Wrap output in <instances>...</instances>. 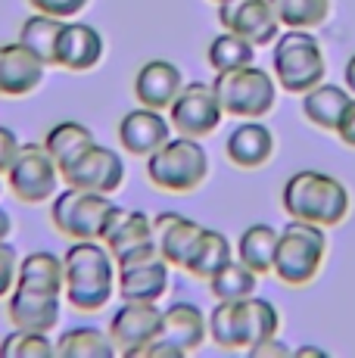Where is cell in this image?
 I'll return each instance as SVG.
<instances>
[{"label":"cell","mask_w":355,"mask_h":358,"mask_svg":"<svg viewBox=\"0 0 355 358\" xmlns=\"http://www.w3.org/2000/svg\"><path fill=\"white\" fill-rule=\"evenodd\" d=\"M66 287L63 299L75 312H100L119 293V265L103 240H72L63 252Z\"/></svg>","instance_id":"cell-1"},{"label":"cell","mask_w":355,"mask_h":358,"mask_svg":"<svg viewBox=\"0 0 355 358\" xmlns=\"http://www.w3.org/2000/svg\"><path fill=\"white\" fill-rule=\"evenodd\" d=\"M281 206L290 218L321 224V228H337L349 215L352 199L340 178L318 169H303L284 181Z\"/></svg>","instance_id":"cell-2"},{"label":"cell","mask_w":355,"mask_h":358,"mask_svg":"<svg viewBox=\"0 0 355 358\" xmlns=\"http://www.w3.org/2000/svg\"><path fill=\"white\" fill-rule=\"evenodd\" d=\"M271 53V75L287 94L312 91L327 78V59L312 29H281Z\"/></svg>","instance_id":"cell-3"},{"label":"cell","mask_w":355,"mask_h":358,"mask_svg":"<svg viewBox=\"0 0 355 358\" xmlns=\"http://www.w3.org/2000/svg\"><path fill=\"white\" fill-rule=\"evenodd\" d=\"M147 178L166 194H194L209 178V153L200 137L172 134L153 156H147Z\"/></svg>","instance_id":"cell-4"},{"label":"cell","mask_w":355,"mask_h":358,"mask_svg":"<svg viewBox=\"0 0 355 358\" xmlns=\"http://www.w3.org/2000/svg\"><path fill=\"white\" fill-rule=\"evenodd\" d=\"M119 209L109 194L66 184L50 203V224L69 240H103Z\"/></svg>","instance_id":"cell-5"},{"label":"cell","mask_w":355,"mask_h":358,"mask_svg":"<svg viewBox=\"0 0 355 358\" xmlns=\"http://www.w3.org/2000/svg\"><path fill=\"white\" fill-rule=\"evenodd\" d=\"M327 228L312 222H299L290 218V224L277 234V250H275V274L287 287H309L318 278L321 265L327 256Z\"/></svg>","instance_id":"cell-6"},{"label":"cell","mask_w":355,"mask_h":358,"mask_svg":"<svg viewBox=\"0 0 355 358\" xmlns=\"http://www.w3.org/2000/svg\"><path fill=\"white\" fill-rule=\"evenodd\" d=\"M212 87L224 115H234V119H262L277 103L275 75L256 63L231 69V72H215Z\"/></svg>","instance_id":"cell-7"},{"label":"cell","mask_w":355,"mask_h":358,"mask_svg":"<svg viewBox=\"0 0 355 358\" xmlns=\"http://www.w3.org/2000/svg\"><path fill=\"white\" fill-rule=\"evenodd\" d=\"M3 178L13 196L29 206H41L53 199L59 194V184H63V171H59L57 159L47 153L44 143H22L16 162L10 165Z\"/></svg>","instance_id":"cell-8"},{"label":"cell","mask_w":355,"mask_h":358,"mask_svg":"<svg viewBox=\"0 0 355 358\" xmlns=\"http://www.w3.org/2000/svg\"><path fill=\"white\" fill-rule=\"evenodd\" d=\"M166 113H168L175 134L200 137V141L215 134L224 119V109L215 97V87L206 85V81H187Z\"/></svg>","instance_id":"cell-9"},{"label":"cell","mask_w":355,"mask_h":358,"mask_svg":"<svg viewBox=\"0 0 355 358\" xmlns=\"http://www.w3.org/2000/svg\"><path fill=\"white\" fill-rule=\"evenodd\" d=\"M103 243L115 256V265L119 268H131V265H140V262L159 259L153 218L140 209H119L115 222L109 224Z\"/></svg>","instance_id":"cell-10"},{"label":"cell","mask_w":355,"mask_h":358,"mask_svg":"<svg viewBox=\"0 0 355 358\" xmlns=\"http://www.w3.org/2000/svg\"><path fill=\"white\" fill-rule=\"evenodd\" d=\"M128 178V165L122 159L119 150L106 147V143H94L75 159L69 169H63V184L85 190H97V194H109L122 190Z\"/></svg>","instance_id":"cell-11"},{"label":"cell","mask_w":355,"mask_h":358,"mask_svg":"<svg viewBox=\"0 0 355 358\" xmlns=\"http://www.w3.org/2000/svg\"><path fill=\"white\" fill-rule=\"evenodd\" d=\"M162 334L159 302H131L122 299V308L109 318V340L122 355H140Z\"/></svg>","instance_id":"cell-12"},{"label":"cell","mask_w":355,"mask_h":358,"mask_svg":"<svg viewBox=\"0 0 355 358\" xmlns=\"http://www.w3.org/2000/svg\"><path fill=\"white\" fill-rule=\"evenodd\" d=\"M218 22H222V29L243 34L256 47H271L284 29L268 0H222Z\"/></svg>","instance_id":"cell-13"},{"label":"cell","mask_w":355,"mask_h":358,"mask_svg":"<svg viewBox=\"0 0 355 358\" xmlns=\"http://www.w3.org/2000/svg\"><path fill=\"white\" fill-rule=\"evenodd\" d=\"M119 143L128 156H138V159H147L153 156L168 137L175 134L172 122H168V113L166 109H150V106H140V109H131L119 119Z\"/></svg>","instance_id":"cell-14"},{"label":"cell","mask_w":355,"mask_h":358,"mask_svg":"<svg viewBox=\"0 0 355 358\" xmlns=\"http://www.w3.org/2000/svg\"><path fill=\"white\" fill-rule=\"evenodd\" d=\"M6 318L13 321V327L53 334L63 318V293L13 287V293L6 296Z\"/></svg>","instance_id":"cell-15"},{"label":"cell","mask_w":355,"mask_h":358,"mask_svg":"<svg viewBox=\"0 0 355 358\" xmlns=\"http://www.w3.org/2000/svg\"><path fill=\"white\" fill-rule=\"evenodd\" d=\"M47 63L22 41L0 44V97H29L44 85Z\"/></svg>","instance_id":"cell-16"},{"label":"cell","mask_w":355,"mask_h":358,"mask_svg":"<svg viewBox=\"0 0 355 358\" xmlns=\"http://www.w3.org/2000/svg\"><path fill=\"white\" fill-rule=\"evenodd\" d=\"M106 41L97 25L78 22V19H66L63 34H59L57 47V66L66 72H91L103 63Z\"/></svg>","instance_id":"cell-17"},{"label":"cell","mask_w":355,"mask_h":358,"mask_svg":"<svg viewBox=\"0 0 355 358\" xmlns=\"http://www.w3.org/2000/svg\"><path fill=\"white\" fill-rule=\"evenodd\" d=\"M184 85L187 81H184L181 69L172 59H147L134 75V97H138L140 106L168 109Z\"/></svg>","instance_id":"cell-18"},{"label":"cell","mask_w":355,"mask_h":358,"mask_svg":"<svg viewBox=\"0 0 355 358\" xmlns=\"http://www.w3.org/2000/svg\"><path fill=\"white\" fill-rule=\"evenodd\" d=\"M224 153L237 169H262L275 156V134L262 119H243L224 141Z\"/></svg>","instance_id":"cell-19"},{"label":"cell","mask_w":355,"mask_h":358,"mask_svg":"<svg viewBox=\"0 0 355 358\" xmlns=\"http://www.w3.org/2000/svg\"><path fill=\"white\" fill-rule=\"evenodd\" d=\"M168 343H175L184 355L196 352L209 340V318L196 302H172L162 308V334Z\"/></svg>","instance_id":"cell-20"},{"label":"cell","mask_w":355,"mask_h":358,"mask_svg":"<svg viewBox=\"0 0 355 358\" xmlns=\"http://www.w3.org/2000/svg\"><path fill=\"white\" fill-rule=\"evenodd\" d=\"M168 280H172V265L166 259H150L131 268H119V290L122 299L131 302H159L168 293Z\"/></svg>","instance_id":"cell-21"},{"label":"cell","mask_w":355,"mask_h":358,"mask_svg":"<svg viewBox=\"0 0 355 358\" xmlns=\"http://www.w3.org/2000/svg\"><path fill=\"white\" fill-rule=\"evenodd\" d=\"M153 231H156L159 256L172 268H184L190 250H194V243L203 234V224H196L194 218L181 215V212H162V215L153 218Z\"/></svg>","instance_id":"cell-22"},{"label":"cell","mask_w":355,"mask_h":358,"mask_svg":"<svg viewBox=\"0 0 355 358\" xmlns=\"http://www.w3.org/2000/svg\"><path fill=\"white\" fill-rule=\"evenodd\" d=\"M349 103H352V94L346 85H327V81H321V85L303 94V106L299 109H303V119L309 125L337 134L340 119L349 109Z\"/></svg>","instance_id":"cell-23"},{"label":"cell","mask_w":355,"mask_h":358,"mask_svg":"<svg viewBox=\"0 0 355 358\" xmlns=\"http://www.w3.org/2000/svg\"><path fill=\"white\" fill-rule=\"evenodd\" d=\"M209 340L218 349H249V327H247V306L243 299L228 302V299H215V308L209 312Z\"/></svg>","instance_id":"cell-24"},{"label":"cell","mask_w":355,"mask_h":358,"mask_svg":"<svg viewBox=\"0 0 355 358\" xmlns=\"http://www.w3.org/2000/svg\"><path fill=\"white\" fill-rule=\"evenodd\" d=\"M16 287L63 293V287H66V262H63V256H57V252H50V250H35V252H29V256H22L19 259Z\"/></svg>","instance_id":"cell-25"},{"label":"cell","mask_w":355,"mask_h":358,"mask_svg":"<svg viewBox=\"0 0 355 358\" xmlns=\"http://www.w3.org/2000/svg\"><path fill=\"white\" fill-rule=\"evenodd\" d=\"M231 259H234V246H231V240L224 237L222 231L203 228L200 240L194 243L187 262H184V271L196 280H209L218 268H224Z\"/></svg>","instance_id":"cell-26"},{"label":"cell","mask_w":355,"mask_h":358,"mask_svg":"<svg viewBox=\"0 0 355 358\" xmlns=\"http://www.w3.org/2000/svg\"><path fill=\"white\" fill-rule=\"evenodd\" d=\"M47 147V153L57 159L59 171L69 169V165L78 159L81 153H85L87 147H94L97 143V137H94V131L85 125V122H57L50 131L44 134V141H41Z\"/></svg>","instance_id":"cell-27"},{"label":"cell","mask_w":355,"mask_h":358,"mask_svg":"<svg viewBox=\"0 0 355 358\" xmlns=\"http://www.w3.org/2000/svg\"><path fill=\"white\" fill-rule=\"evenodd\" d=\"M277 228L259 222L243 228V234L237 237V259L243 265H249L252 271L262 278V274H271V265H275V250H277Z\"/></svg>","instance_id":"cell-28"},{"label":"cell","mask_w":355,"mask_h":358,"mask_svg":"<svg viewBox=\"0 0 355 358\" xmlns=\"http://www.w3.org/2000/svg\"><path fill=\"white\" fill-rule=\"evenodd\" d=\"M113 355H119V349L109 340V330L91 324L69 327L57 340V358H113Z\"/></svg>","instance_id":"cell-29"},{"label":"cell","mask_w":355,"mask_h":358,"mask_svg":"<svg viewBox=\"0 0 355 358\" xmlns=\"http://www.w3.org/2000/svg\"><path fill=\"white\" fill-rule=\"evenodd\" d=\"M66 19L47 16V13H35L22 22L19 29V38L38 59H44L47 66H57V47H59V34H63Z\"/></svg>","instance_id":"cell-30"},{"label":"cell","mask_w":355,"mask_h":358,"mask_svg":"<svg viewBox=\"0 0 355 358\" xmlns=\"http://www.w3.org/2000/svg\"><path fill=\"white\" fill-rule=\"evenodd\" d=\"M206 284H209V293H212L215 299L237 302V299H249V296H256L259 274L252 271L249 265H243L240 259H231L224 268H218Z\"/></svg>","instance_id":"cell-31"},{"label":"cell","mask_w":355,"mask_h":358,"mask_svg":"<svg viewBox=\"0 0 355 358\" xmlns=\"http://www.w3.org/2000/svg\"><path fill=\"white\" fill-rule=\"evenodd\" d=\"M252 59H256V44L237 31L222 29V34H215V38L209 41L206 63L212 66V72H231V69L249 66Z\"/></svg>","instance_id":"cell-32"},{"label":"cell","mask_w":355,"mask_h":358,"mask_svg":"<svg viewBox=\"0 0 355 358\" xmlns=\"http://www.w3.org/2000/svg\"><path fill=\"white\" fill-rule=\"evenodd\" d=\"M284 29H321L331 16V0H268Z\"/></svg>","instance_id":"cell-33"},{"label":"cell","mask_w":355,"mask_h":358,"mask_svg":"<svg viewBox=\"0 0 355 358\" xmlns=\"http://www.w3.org/2000/svg\"><path fill=\"white\" fill-rule=\"evenodd\" d=\"M3 358H57V343L41 330H22L16 327L13 334L3 336L0 343Z\"/></svg>","instance_id":"cell-34"},{"label":"cell","mask_w":355,"mask_h":358,"mask_svg":"<svg viewBox=\"0 0 355 358\" xmlns=\"http://www.w3.org/2000/svg\"><path fill=\"white\" fill-rule=\"evenodd\" d=\"M247 306V327H249V346L259 340H268V336L281 334V312L271 299H262V296H249L243 299Z\"/></svg>","instance_id":"cell-35"},{"label":"cell","mask_w":355,"mask_h":358,"mask_svg":"<svg viewBox=\"0 0 355 358\" xmlns=\"http://www.w3.org/2000/svg\"><path fill=\"white\" fill-rule=\"evenodd\" d=\"M19 280V252L10 240H0V299L13 293Z\"/></svg>","instance_id":"cell-36"},{"label":"cell","mask_w":355,"mask_h":358,"mask_svg":"<svg viewBox=\"0 0 355 358\" xmlns=\"http://www.w3.org/2000/svg\"><path fill=\"white\" fill-rule=\"evenodd\" d=\"M29 6L35 13H47V16L57 19H75L91 6V0H29Z\"/></svg>","instance_id":"cell-37"},{"label":"cell","mask_w":355,"mask_h":358,"mask_svg":"<svg viewBox=\"0 0 355 358\" xmlns=\"http://www.w3.org/2000/svg\"><path fill=\"white\" fill-rule=\"evenodd\" d=\"M19 150H22V141L16 137V131L0 125V175H6V171H10V165L16 162Z\"/></svg>","instance_id":"cell-38"},{"label":"cell","mask_w":355,"mask_h":358,"mask_svg":"<svg viewBox=\"0 0 355 358\" xmlns=\"http://www.w3.org/2000/svg\"><path fill=\"white\" fill-rule=\"evenodd\" d=\"M247 352H249V355H256V358H287V355H293V349L287 346L281 336H268V340L252 343Z\"/></svg>","instance_id":"cell-39"},{"label":"cell","mask_w":355,"mask_h":358,"mask_svg":"<svg viewBox=\"0 0 355 358\" xmlns=\"http://www.w3.org/2000/svg\"><path fill=\"white\" fill-rule=\"evenodd\" d=\"M337 137H340V141H343L349 150H355V97H352V103H349V109L343 113V119H340Z\"/></svg>","instance_id":"cell-40"},{"label":"cell","mask_w":355,"mask_h":358,"mask_svg":"<svg viewBox=\"0 0 355 358\" xmlns=\"http://www.w3.org/2000/svg\"><path fill=\"white\" fill-rule=\"evenodd\" d=\"M343 85L349 87V94L355 97V53L346 59V69H343Z\"/></svg>","instance_id":"cell-41"},{"label":"cell","mask_w":355,"mask_h":358,"mask_svg":"<svg viewBox=\"0 0 355 358\" xmlns=\"http://www.w3.org/2000/svg\"><path fill=\"white\" fill-rule=\"evenodd\" d=\"M10 234H13V215L0 206V240H10Z\"/></svg>","instance_id":"cell-42"},{"label":"cell","mask_w":355,"mask_h":358,"mask_svg":"<svg viewBox=\"0 0 355 358\" xmlns=\"http://www.w3.org/2000/svg\"><path fill=\"white\" fill-rule=\"evenodd\" d=\"M293 355L305 358V355H327V352L324 349H315V346H299V349H293Z\"/></svg>","instance_id":"cell-43"},{"label":"cell","mask_w":355,"mask_h":358,"mask_svg":"<svg viewBox=\"0 0 355 358\" xmlns=\"http://www.w3.org/2000/svg\"><path fill=\"white\" fill-rule=\"evenodd\" d=\"M3 187H6V181H3V175H0V194H3Z\"/></svg>","instance_id":"cell-44"},{"label":"cell","mask_w":355,"mask_h":358,"mask_svg":"<svg viewBox=\"0 0 355 358\" xmlns=\"http://www.w3.org/2000/svg\"><path fill=\"white\" fill-rule=\"evenodd\" d=\"M212 3H222V0H212Z\"/></svg>","instance_id":"cell-45"}]
</instances>
